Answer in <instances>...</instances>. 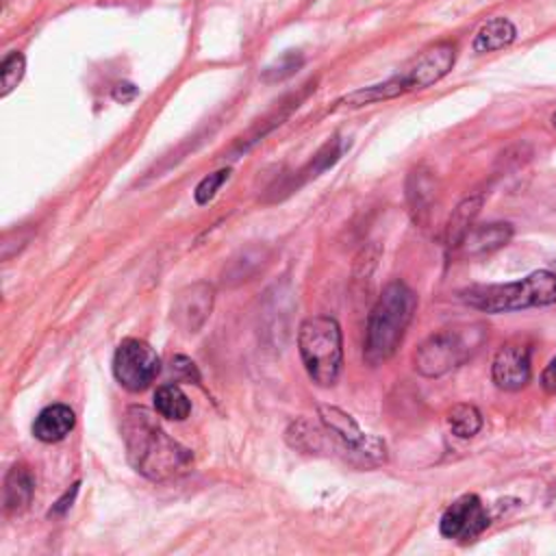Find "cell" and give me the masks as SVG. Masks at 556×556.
<instances>
[{"instance_id": "6da1fadb", "label": "cell", "mask_w": 556, "mask_h": 556, "mask_svg": "<svg viewBox=\"0 0 556 556\" xmlns=\"http://www.w3.org/2000/svg\"><path fill=\"white\" fill-rule=\"evenodd\" d=\"M122 439L130 467L148 480L178 478L193 463V454L174 441L143 406H130L124 413Z\"/></svg>"}, {"instance_id": "7a4b0ae2", "label": "cell", "mask_w": 556, "mask_h": 556, "mask_svg": "<svg viewBox=\"0 0 556 556\" xmlns=\"http://www.w3.org/2000/svg\"><path fill=\"white\" fill-rule=\"evenodd\" d=\"M417 295L402 280H393L382 289L365 326L363 356L369 365H380L395 354L413 321Z\"/></svg>"}, {"instance_id": "3957f363", "label": "cell", "mask_w": 556, "mask_h": 556, "mask_svg": "<svg viewBox=\"0 0 556 556\" xmlns=\"http://www.w3.org/2000/svg\"><path fill=\"white\" fill-rule=\"evenodd\" d=\"M460 298L465 304L482 313H510L534 306H549L556 304V271L536 269L515 282L469 287L460 291Z\"/></svg>"}, {"instance_id": "277c9868", "label": "cell", "mask_w": 556, "mask_h": 556, "mask_svg": "<svg viewBox=\"0 0 556 556\" xmlns=\"http://www.w3.org/2000/svg\"><path fill=\"white\" fill-rule=\"evenodd\" d=\"M298 352L308 378L319 387H332L343 365L339 321L330 315L306 317L298 328Z\"/></svg>"}, {"instance_id": "5b68a950", "label": "cell", "mask_w": 556, "mask_h": 556, "mask_svg": "<svg viewBox=\"0 0 556 556\" xmlns=\"http://www.w3.org/2000/svg\"><path fill=\"white\" fill-rule=\"evenodd\" d=\"M484 326L471 324L465 328H443L430 334L413 354L415 371L426 378H439L460 367L482 343Z\"/></svg>"}, {"instance_id": "8992f818", "label": "cell", "mask_w": 556, "mask_h": 556, "mask_svg": "<svg viewBox=\"0 0 556 556\" xmlns=\"http://www.w3.org/2000/svg\"><path fill=\"white\" fill-rule=\"evenodd\" d=\"M317 417L326 430L330 447L345 456L350 463L361 467H376L387 460L384 443L378 437L363 432L361 426L345 410L319 404Z\"/></svg>"}, {"instance_id": "52a82bcc", "label": "cell", "mask_w": 556, "mask_h": 556, "mask_svg": "<svg viewBox=\"0 0 556 556\" xmlns=\"http://www.w3.org/2000/svg\"><path fill=\"white\" fill-rule=\"evenodd\" d=\"M159 371L161 358L146 341L124 339L117 345L113 354V376L124 389L132 393L143 391L154 382Z\"/></svg>"}, {"instance_id": "ba28073f", "label": "cell", "mask_w": 556, "mask_h": 556, "mask_svg": "<svg viewBox=\"0 0 556 556\" xmlns=\"http://www.w3.org/2000/svg\"><path fill=\"white\" fill-rule=\"evenodd\" d=\"M491 523L489 510L480 502L478 495L469 493L458 500H454L445 513L441 515L439 530L445 539H454L460 543L476 541Z\"/></svg>"}, {"instance_id": "9c48e42d", "label": "cell", "mask_w": 556, "mask_h": 556, "mask_svg": "<svg viewBox=\"0 0 556 556\" xmlns=\"http://www.w3.org/2000/svg\"><path fill=\"white\" fill-rule=\"evenodd\" d=\"M454 61H456V46L452 41H441L430 46L402 72L408 91H419L439 83L454 67Z\"/></svg>"}, {"instance_id": "30bf717a", "label": "cell", "mask_w": 556, "mask_h": 556, "mask_svg": "<svg viewBox=\"0 0 556 556\" xmlns=\"http://www.w3.org/2000/svg\"><path fill=\"white\" fill-rule=\"evenodd\" d=\"M213 287L208 282H193L180 289L172 302V319L185 332H198L213 308Z\"/></svg>"}, {"instance_id": "8fae6325", "label": "cell", "mask_w": 556, "mask_h": 556, "mask_svg": "<svg viewBox=\"0 0 556 556\" xmlns=\"http://www.w3.org/2000/svg\"><path fill=\"white\" fill-rule=\"evenodd\" d=\"M530 348L526 343H506L491 363V378L502 391H519L530 382Z\"/></svg>"}, {"instance_id": "7c38bea8", "label": "cell", "mask_w": 556, "mask_h": 556, "mask_svg": "<svg viewBox=\"0 0 556 556\" xmlns=\"http://www.w3.org/2000/svg\"><path fill=\"white\" fill-rule=\"evenodd\" d=\"M513 237V226L508 222H489L473 226L463 239L460 248L467 256H484L504 248Z\"/></svg>"}, {"instance_id": "4fadbf2b", "label": "cell", "mask_w": 556, "mask_h": 556, "mask_svg": "<svg viewBox=\"0 0 556 556\" xmlns=\"http://www.w3.org/2000/svg\"><path fill=\"white\" fill-rule=\"evenodd\" d=\"M76 424L74 410L65 404L46 406L33 421V434L41 443H56L65 439Z\"/></svg>"}, {"instance_id": "5bb4252c", "label": "cell", "mask_w": 556, "mask_h": 556, "mask_svg": "<svg viewBox=\"0 0 556 556\" xmlns=\"http://www.w3.org/2000/svg\"><path fill=\"white\" fill-rule=\"evenodd\" d=\"M35 493V476L24 465H13L4 476V489H2V504L7 513H20L24 510Z\"/></svg>"}, {"instance_id": "9a60e30c", "label": "cell", "mask_w": 556, "mask_h": 556, "mask_svg": "<svg viewBox=\"0 0 556 556\" xmlns=\"http://www.w3.org/2000/svg\"><path fill=\"white\" fill-rule=\"evenodd\" d=\"M482 202H484V198L480 193H476V195L463 198L456 204V208L452 211V215H450V219L445 224V248L447 250L460 248L463 239L473 228V219L478 217V213L482 208Z\"/></svg>"}, {"instance_id": "2e32d148", "label": "cell", "mask_w": 556, "mask_h": 556, "mask_svg": "<svg viewBox=\"0 0 556 556\" xmlns=\"http://www.w3.org/2000/svg\"><path fill=\"white\" fill-rule=\"evenodd\" d=\"M408 93V87H406V80L402 74H395L382 83H376V85H367V87H361L352 93H348L345 98H341L339 104L348 106V109H361V106H367V104H374V102H384V100H393L397 96H404Z\"/></svg>"}, {"instance_id": "e0dca14e", "label": "cell", "mask_w": 556, "mask_h": 556, "mask_svg": "<svg viewBox=\"0 0 556 556\" xmlns=\"http://www.w3.org/2000/svg\"><path fill=\"white\" fill-rule=\"evenodd\" d=\"M515 37H517V28L508 17H493L478 28L471 46H473V52L484 54V52H495L510 46Z\"/></svg>"}, {"instance_id": "ac0fdd59", "label": "cell", "mask_w": 556, "mask_h": 556, "mask_svg": "<svg viewBox=\"0 0 556 556\" xmlns=\"http://www.w3.org/2000/svg\"><path fill=\"white\" fill-rule=\"evenodd\" d=\"M343 150H345V143H343V139H339V137H332L328 143H324V146L317 150V154H315L300 172H295V176H293V180H291V185H289V191L298 189L302 182H306V180L319 176L321 172H326L328 167H332V165L341 159Z\"/></svg>"}, {"instance_id": "d6986e66", "label": "cell", "mask_w": 556, "mask_h": 556, "mask_svg": "<svg viewBox=\"0 0 556 556\" xmlns=\"http://www.w3.org/2000/svg\"><path fill=\"white\" fill-rule=\"evenodd\" d=\"M434 193H437L434 178L430 176L428 169L419 167V169L410 172L408 182H406V198H408V206L417 219L428 213V206L432 204Z\"/></svg>"}, {"instance_id": "ffe728a7", "label": "cell", "mask_w": 556, "mask_h": 556, "mask_svg": "<svg viewBox=\"0 0 556 556\" xmlns=\"http://www.w3.org/2000/svg\"><path fill=\"white\" fill-rule=\"evenodd\" d=\"M154 410L165 419L182 421L191 413V402L176 384H163L154 391Z\"/></svg>"}, {"instance_id": "44dd1931", "label": "cell", "mask_w": 556, "mask_h": 556, "mask_svg": "<svg viewBox=\"0 0 556 556\" xmlns=\"http://www.w3.org/2000/svg\"><path fill=\"white\" fill-rule=\"evenodd\" d=\"M447 426L458 439H471L482 428V415L471 404H456L447 410Z\"/></svg>"}, {"instance_id": "7402d4cb", "label": "cell", "mask_w": 556, "mask_h": 556, "mask_svg": "<svg viewBox=\"0 0 556 556\" xmlns=\"http://www.w3.org/2000/svg\"><path fill=\"white\" fill-rule=\"evenodd\" d=\"M302 65H304L302 52L289 50V52L280 54L274 63H269V65L263 70L261 78H263L265 83H278V80H285V78L293 76Z\"/></svg>"}, {"instance_id": "603a6c76", "label": "cell", "mask_w": 556, "mask_h": 556, "mask_svg": "<svg viewBox=\"0 0 556 556\" xmlns=\"http://www.w3.org/2000/svg\"><path fill=\"white\" fill-rule=\"evenodd\" d=\"M24 70H26V59H24V54L22 52H9L4 59H2V63H0V96L4 98V96H9L15 87H17V83L22 80V76H24Z\"/></svg>"}, {"instance_id": "cb8c5ba5", "label": "cell", "mask_w": 556, "mask_h": 556, "mask_svg": "<svg viewBox=\"0 0 556 556\" xmlns=\"http://www.w3.org/2000/svg\"><path fill=\"white\" fill-rule=\"evenodd\" d=\"M228 178H230V169H228V167L217 169V172L204 176V178L195 185V189H193V200H195V204H200V206L208 204Z\"/></svg>"}, {"instance_id": "d4e9b609", "label": "cell", "mask_w": 556, "mask_h": 556, "mask_svg": "<svg viewBox=\"0 0 556 556\" xmlns=\"http://www.w3.org/2000/svg\"><path fill=\"white\" fill-rule=\"evenodd\" d=\"M541 387L545 393H556V356L547 363V367L541 374Z\"/></svg>"}, {"instance_id": "484cf974", "label": "cell", "mask_w": 556, "mask_h": 556, "mask_svg": "<svg viewBox=\"0 0 556 556\" xmlns=\"http://www.w3.org/2000/svg\"><path fill=\"white\" fill-rule=\"evenodd\" d=\"M76 493H78V482H76V484H72V489H70V491H67V493H65V495H63V497L52 506V510H50L48 515H50V517L63 515V513L72 506V502H74V495H76Z\"/></svg>"}, {"instance_id": "4316f807", "label": "cell", "mask_w": 556, "mask_h": 556, "mask_svg": "<svg viewBox=\"0 0 556 556\" xmlns=\"http://www.w3.org/2000/svg\"><path fill=\"white\" fill-rule=\"evenodd\" d=\"M172 369H176L178 374H182V376H185V378H189V380H191V376L198 380L195 365H193L187 356H176V358L172 361Z\"/></svg>"}, {"instance_id": "83f0119b", "label": "cell", "mask_w": 556, "mask_h": 556, "mask_svg": "<svg viewBox=\"0 0 556 556\" xmlns=\"http://www.w3.org/2000/svg\"><path fill=\"white\" fill-rule=\"evenodd\" d=\"M137 93H139L137 87L130 85V83H119V85L113 87V98H115L117 102H130Z\"/></svg>"}, {"instance_id": "f1b7e54d", "label": "cell", "mask_w": 556, "mask_h": 556, "mask_svg": "<svg viewBox=\"0 0 556 556\" xmlns=\"http://www.w3.org/2000/svg\"><path fill=\"white\" fill-rule=\"evenodd\" d=\"M552 126H554V128H556V111H554V113H552Z\"/></svg>"}, {"instance_id": "f546056e", "label": "cell", "mask_w": 556, "mask_h": 556, "mask_svg": "<svg viewBox=\"0 0 556 556\" xmlns=\"http://www.w3.org/2000/svg\"><path fill=\"white\" fill-rule=\"evenodd\" d=\"M552 269H554V271H556V263H554V265H552Z\"/></svg>"}]
</instances>
